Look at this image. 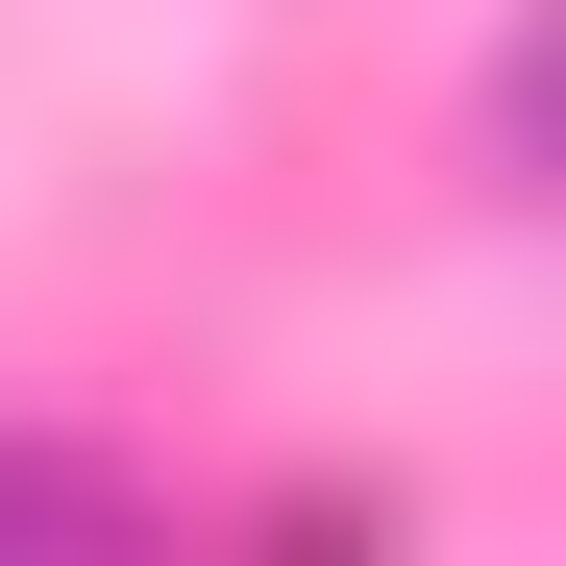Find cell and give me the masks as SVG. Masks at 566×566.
Returning a JSON list of instances; mask_svg holds the SVG:
<instances>
[{
  "instance_id": "1",
  "label": "cell",
  "mask_w": 566,
  "mask_h": 566,
  "mask_svg": "<svg viewBox=\"0 0 566 566\" xmlns=\"http://www.w3.org/2000/svg\"><path fill=\"white\" fill-rule=\"evenodd\" d=\"M0 517H99V542H124L148 493H124V468H50V443H0Z\"/></svg>"
}]
</instances>
